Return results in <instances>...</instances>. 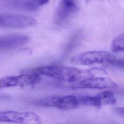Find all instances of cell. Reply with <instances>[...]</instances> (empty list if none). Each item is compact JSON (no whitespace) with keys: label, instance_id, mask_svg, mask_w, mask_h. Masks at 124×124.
Returning <instances> with one entry per match:
<instances>
[{"label":"cell","instance_id":"1","mask_svg":"<svg viewBox=\"0 0 124 124\" xmlns=\"http://www.w3.org/2000/svg\"><path fill=\"white\" fill-rule=\"evenodd\" d=\"M93 70H82L75 67L58 65H46L28 70L25 73H35L68 82H78L94 77Z\"/></svg>","mask_w":124,"mask_h":124},{"label":"cell","instance_id":"2","mask_svg":"<svg viewBox=\"0 0 124 124\" xmlns=\"http://www.w3.org/2000/svg\"><path fill=\"white\" fill-rule=\"evenodd\" d=\"M116 57L108 51L93 50L75 55L71 58L70 61L73 63L81 65L103 64L111 66Z\"/></svg>","mask_w":124,"mask_h":124},{"label":"cell","instance_id":"3","mask_svg":"<svg viewBox=\"0 0 124 124\" xmlns=\"http://www.w3.org/2000/svg\"><path fill=\"white\" fill-rule=\"evenodd\" d=\"M41 76L35 73H24L0 78V89L12 87H32L41 80Z\"/></svg>","mask_w":124,"mask_h":124},{"label":"cell","instance_id":"4","mask_svg":"<svg viewBox=\"0 0 124 124\" xmlns=\"http://www.w3.org/2000/svg\"><path fill=\"white\" fill-rule=\"evenodd\" d=\"M0 122L17 124H42L40 117L34 112L14 110L0 112Z\"/></svg>","mask_w":124,"mask_h":124},{"label":"cell","instance_id":"5","mask_svg":"<svg viewBox=\"0 0 124 124\" xmlns=\"http://www.w3.org/2000/svg\"><path fill=\"white\" fill-rule=\"evenodd\" d=\"M36 104L42 107H54L62 109L74 108L79 105L78 97L72 95L49 96L39 100Z\"/></svg>","mask_w":124,"mask_h":124},{"label":"cell","instance_id":"6","mask_svg":"<svg viewBox=\"0 0 124 124\" xmlns=\"http://www.w3.org/2000/svg\"><path fill=\"white\" fill-rule=\"evenodd\" d=\"M35 19L27 16L14 14H0V27L26 28L36 24Z\"/></svg>","mask_w":124,"mask_h":124},{"label":"cell","instance_id":"7","mask_svg":"<svg viewBox=\"0 0 124 124\" xmlns=\"http://www.w3.org/2000/svg\"><path fill=\"white\" fill-rule=\"evenodd\" d=\"M117 85L108 78L92 77L77 82L73 85L74 89H97L113 88Z\"/></svg>","mask_w":124,"mask_h":124},{"label":"cell","instance_id":"8","mask_svg":"<svg viewBox=\"0 0 124 124\" xmlns=\"http://www.w3.org/2000/svg\"><path fill=\"white\" fill-rule=\"evenodd\" d=\"M78 9L76 0H60L55 15L56 23L61 24L66 22Z\"/></svg>","mask_w":124,"mask_h":124},{"label":"cell","instance_id":"9","mask_svg":"<svg viewBox=\"0 0 124 124\" xmlns=\"http://www.w3.org/2000/svg\"><path fill=\"white\" fill-rule=\"evenodd\" d=\"M29 41V37L23 34H10L0 36V49H8L24 45Z\"/></svg>","mask_w":124,"mask_h":124},{"label":"cell","instance_id":"10","mask_svg":"<svg viewBox=\"0 0 124 124\" xmlns=\"http://www.w3.org/2000/svg\"><path fill=\"white\" fill-rule=\"evenodd\" d=\"M49 1V0H21L18 2V5L28 10L36 11Z\"/></svg>","mask_w":124,"mask_h":124},{"label":"cell","instance_id":"11","mask_svg":"<svg viewBox=\"0 0 124 124\" xmlns=\"http://www.w3.org/2000/svg\"><path fill=\"white\" fill-rule=\"evenodd\" d=\"M79 105L99 108L102 103L97 96H80L77 97Z\"/></svg>","mask_w":124,"mask_h":124},{"label":"cell","instance_id":"12","mask_svg":"<svg viewBox=\"0 0 124 124\" xmlns=\"http://www.w3.org/2000/svg\"><path fill=\"white\" fill-rule=\"evenodd\" d=\"M96 96L100 100L102 105H113L117 101L113 93L109 90L101 92Z\"/></svg>","mask_w":124,"mask_h":124},{"label":"cell","instance_id":"13","mask_svg":"<svg viewBox=\"0 0 124 124\" xmlns=\"http://www.w3.org/2000/svg\"><path fill=\"white\" fill-rule=\"evenodd\" d=\"M111 49L114 53L124 52V33L113 39L111 44Z\"/></svg>","mask_w":124,"mask_h":124},{"label":"cell","instance_id":"14","mask_svg":"<svg viewBox=\"0 0 124 124\" xmlns=\"http://www.w3.org/2000/svg\"><path fill=\"white\" fill-rule=\"evenodd\" d=\"M114 112L123 117H124V107H117L114 108Z\"/></svg>","mask_w":124,"mask_h":124},{"label":"cell","instance_id":"15","mask_svg":"<svg viewBox=\"0 0 124 124\" xmlns=\"http://www.w3.org/2000/svg\"><path fill=\"white\" fill-rule=\"evenodd\" d=\"M91 0H85V2H86V3H88L89 2H90V1Z\"/></svg>","mask_w":124,"mask_h":124}]
</instances>
